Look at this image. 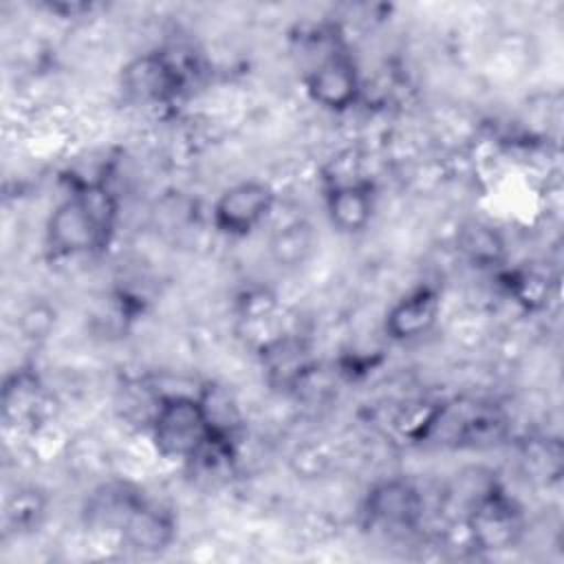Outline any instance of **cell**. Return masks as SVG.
<instances>
[{
	"instance_id": "cell-1",
	"label": "cell",
	"mask_w": 564,
	"mask_h": 564,
	"mask_svg": "<svg viewBox=\"0 0 564 564\" xmlns=\"http://www.w3.org/2000/svg\"><path fill=\"white\" fill-rule=\"evenodd\" d=\"M115 200L99 183L77 187L48 216L46 245L55 256H84L106 247Z\"/></svg>"
},
{
	"instance_id": "cell-2",
	"label": "cell",
	"mask_w": 564,
	"mask_h": 564,
	"mask_svg": "<svg viewBox=\"0 0 564 564\" xmlns=\"http://www.w3.org/2000/svg\"><path fill=\"white\" fill-rule=\"evenodd\" d=\"M218 434L209 421L203 397L165 394L150 416V438L163 458L189 460Z\"/></svg>"
},
{
	"instance_id": "cell-3",
	"label": "cell",
	"mask_w": 564,
	"mask_h": 564,
	"mask_svg": "<svg viewBox=\"0 0 564 564\" xmlns=\"http://www.w3.org/2000/svg\"><path fill=\"white\" fill-rule=\"evenodd\" d=\"M273 203L275 194L267 183L240 181L220 192L212 207V223L220 234L242 238L267 220Z\"/></svg>"
},
{
	"instance_id": "cell-4",
	"label": "cell",
	"mask_w": 564,
	"mask_h": 564,
	"mask_svg": "<svg viewBox=\"0 0 564 564\" xmlns=\"http://www.w3.org/2000/svg\"><path fill=\"white\" fill-rule=\"evenodd\" d=\"M359 90L357 66L352 57L341 51H333L330 55L322 57V62L306 77L308 97L330 112L348 110L357 101Z\"/></svg>"
},
{
	"instance_id": "cell-5",
	"label": "cell",
	"mask_w": 564,
	"mask_h": 564,
	"mask_svg": "<svg viewBox=\"0 0 564 564\" xmlns=\"http://www.w3.org/2000/svg\"><path fill=\"white\" fill-rule=\"evenodd\" d=\"M441 315L438 291L423 284L408 291L386 313V333L397 341H410L432 330Z\"/></svg>"
},
{
	"instance_id": "cell-6",
	"label": "cell",
	"mask_w": 564,
	"mask_h": 564,
	"mask_svg": "<svg viewBox=\"0 0 564 564\" xmlns=\"http://www.w3.org/2000/svg\"><path fill=\"white\" fill-rule=\"evenodd\" d=\"M178 82V68L161 53L141 55L123 68V90L137 101H165Z\"/></svg>"
},
{
	"instance_id": "cell-7",
	"label": "cell",
	"mask_w": 564,
	"mask_h": 564,
	"mask_svg": "<svg viewBox=\"0 0 564 564\" xmlns=\"http://www.w3.org/2000/svg\"><path fill=\"white\" fill-rule=\"evenodd\" d=\"M364 513L383 527H412L421 516V496L405 480H386L368 491Z\"/></svg>"
},
{
	"instance_id": "cell-8",
	"label": "cell",
	"mask_w": 564,
	"mask_h": 564,
	"mask_svg": "<svg viewBox=\"0 0 564 564\" xmlns=\"http://www.w3.org/2000/svg\"><path fill=\"white\" fill-rule=\"evenodd\" d=\"M324 200L330 225L344 234L366 229L375 214V194L370 183L364 178L328 185Z\"/></svg>"
},
{
	"instance_id": "cell-9",
	"label": "cell",
	"mask_w": 564,
	"mask_h": 564,
	"mask_svg": "<svg viewBox=\"0 0 564 564\" xmlns=\"http://www.w3.org/2000/svg\"><path fill=\"white\" fill-rule=\"evenodd\" d=\"M469 531L482 549L511 546L518 533L516 509L507 498L491 491L476 505L469 518Z\"/></svg>"
},
{
	"instance_id": "cell-10",
	"label": "cell",
	"mask_w": 564,
	"mask_h": 564,
	"mask_svg": "<svg viewBox=\"0 0 564 564\" xmlns=\"http://www.w3.org/2000/svg\"><path fill=\"white\" fill-rule=\"evenodd\" d=\"M121 535L134 551H161L172 542L174 524L156 507L134 502L121 522Z\"/></svg>"
},
{
	"instance_id": "cell-11",
	"label": "cell",
	"mask_w": 564,
	"mask_h": 564,
	"mask_svg": "<svg viewBox=\"0 0 564 564\" xmlns=\"http://www.w3.org/2000/svg\"><path fill=\"white\" fill-rule=\"evenodd\" d=\"M317 247V236L311 223L293 220L280 227L269 240V256L278 267L293 269L304 264Z\"/></svg>"
},
{
	"instance_id": "cell-12",
	"label": "cell",
	"mask_w": 564,
	"mask_h": 564,
	"mask_svg": "<svg viewBox=\"0 0 564 564\" xmlns=\"http://www.w3.org/2000/svg\"><path fill=\"white\" fill-rule=\"evenodd\" d=\"M458 247L465 251L467 258H471L474 262L480 264H489L496 262L502 253V242L498 238V234L480 223H471L465 225L460 236H458Z\"/></svg>"
},
{
	"instance_id": "cell-13",
	"label": "cell",
	"mask_w": 564,
	"mask_h": 564,
	"mask_svg": "<svg viewBox=\"0 0 564 564\" xmlns=\"http://www.w3.org/2000/svg\"><path fill=\"white\" fill-rule=\"evenodd\" d=\"M42 513V502L37 500V494L31 491H20L15 498V505L9 507V516L15 518L18 524H29L35 520V516Z\"/></svg>"
}]
</instances>
